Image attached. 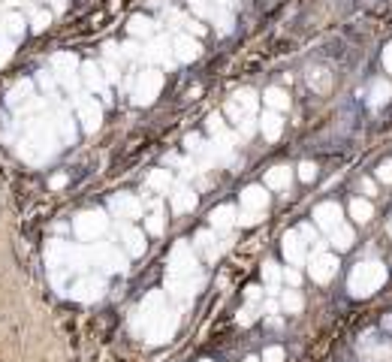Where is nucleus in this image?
I'll return each mask as SVG.
<instances>
[{"label": "nucleus", "instance_id": "obj_18", "mask_svg": "<svg viewBox=\"0 0 392 362\" xmlns=\"http://www.w3.org/2000/svg\"><path fill=\"white\" fill-rule=\"evenodd\" d=\"M172 49H175V58L178 60H193V58H199V43L193 40V36H187V34H181L175 36V43H172Z\"/></svg>", "mask_w": 392, "mask_h": 362}, {"label": "nucleus", "instance_id": "obj_15", "mask_svg": "<svg viewBox=\"0 0 392 362\" xmlns=\"http://www.w3.org/2000/svg\"><path fill=\"white\" fill-rule=\"evenodd\" d=\"M269 208V193L266 187H245L241 191V211H247V215H262V211Z\"/></svg>", "mask_w": 392, "mask_h": 362}, {"label": "nucleus", "instance_id": "obj_28", "mask_svg": "<svg viewBox=\"0 0 392 362\" xmlns=\"http://www.w3.org/2000/svg\"><path fill=\"white\" fill-rule=\"evenodd\" d=\"M127 30H130L133 36H151V34H154V21H151L148 15H133Z\"/></svg>", "mask_w": 392, "mask_h": 362}, {"label": "nucleus", "instance_id": "obj_45", "mask_svg": "<svg viewBox=\"0 0 392 362\" xmlns=\"http://www.w3.org/2000/svg\"><path fill=\"white\" fill-rule=\"evenodd\" d=\"M284 281L296 287V284H299V272H296V269H286V272H284Z\"/></svg>", "mask_w": 392, "mask_h": 362}, {"label": "nucleus", "instance_id": "obj_7", "mask_svg": "<svg viewBox=\"0 0 392 362\" xmlns=\"http://www.w3.org/2000/svg\"><path fill=\"white\" fill-rule=\"evenodd\" d=\"M160 88H163V75L157 70H145L133 88V100L139 106H151L157 100V94H160Z\"/></svg>", "mask_w": 392, "mask_h": 362}, {"label": "nucleus", "instance_id": "obj_5", "mask_svg": "<svg viewBox=\"0 0 392 362\" xmlns=\"http://www.w3.org/2000/svg\"><path fill=\"white\" fill-rule=\"evenodd\" d=\"M254 112H256V94L254 90H238L236 97L226 106V115L232 118V124L238 127L241 136H251L254 133Z\"/></svg>", "mask_w": 392, "mask_h": 362}, {"label": "nucleus", "instance_id": "obj_1", "mask_svg": "<svg viewBox=\"0 0 392 362\" xmlns=\"http://www.w3.org/2000/svg\"><path fill=\"white\" fill-rule=\"evenodd\" d=\"M178 314L163 305V293H148L145 302L133 317V329L145 338L148 344H163L175 335Z\"/></svg>", "mask_w": 392, "mask_h": 362}, {"label": "nucleus", "instance_id": "obj_32", "mask_svg": "<svg viewBox=\"0 0 392 362\" xmlns=\"http://www.w3.org/2000/svg\"><path fill=\"white\" fill-rule=\"evenodd\" d=\"M308 82H311V88L314 90H326L329 88V70H323V67H314L311 73H308Z\"/></svg>", "mask_w": 392, "mask_h": 362}, {"label": "nucleus", "instance_id": "obj_19", "mask_svg": "<svg viewBox=\"0 0 392 362\" xmlns=\"http://www.w3.org/2000/svg\"><path fill=\"white\" fill-rule=\"evenodd\" d=\"M142 55H145V60H160V64H169V55H172L169 40H166V36H160V40L148 43L145 49H142Z\"/></svg>", "mask_w": 392, "mask_h": 362}, {"label": "nucleus", "instance_id": "obj_44", "mask_svg": "<svg viewBox=\"0 0 392 362\" xmlns=\"http://www.w3.org/2000/svg\"><path fill=\"white\" fill-rule=\"evenodd\" d=\"M45 25H49V12H36L34 15V30H42Z\"/></svg>", "mask_w": 392, "mask_h": 362}, {"label": "nucleus", "instance_id": "obj_46", "mask_svg": "<svg viewBox=\"0 0 392 362\" xmlns=\"http://www.w3.org/2000/svg\"><path fill=\"white\" fill-rule=\"evenodd\" d=\"M251 320H254V311H251V308H245V311L238 314V323H245V326H247Z\"/></svg>", "mask_w": 392, "mask_h": 362}, {"label": "nucleus", "instance_id": "obj_12", "mask_svg": "<svg viewBox=\"0 0 392 362\" xmlns=\"http://www.w3.org/2000/svg\"><path fill=\"white\" fill-rule=\"evenodd\" d=\"M103 290H106L103 278L88 275V278H82V281H75L70 293H73V299H79V302H94V299L103 296Z\"/></svg>", "mask_w": 392, "mask_h": 362}, {"label": "nucleus", "instance_id": "obj_22", "mask_svg": "<svg viewBox=\"0 0 392 362\" xmlns=\"http://www.w3.org/2000/svg\"><path fill=\"white\" fill-rule=\"evenodd\" d=\"M260 130L266 139H278L284 130V121H281V112H266V115L260 118Z\"/></svg>", "mask_w": 392, "mask_h": 362}, {"label": "nucleus", "instance_id": "obj_8", "mask_svg": "<svg viewBox=\"0 0 392 362\" xmlns=\"http://www.w3.org/2000/svg\"><path fill=\"white\" fill-rule=\"evenodd\" d=\"M308 272H311V278L317 284H326L338 272V256L329 254V251H314L308 256Z\"/></svg>", "mask_w": 392, "mask_h": 362}, {"label": "nucleus", "instance_id": "obj_35", "mask_svg": "<svg viewBox=\"0 0 392 362\" xmlns=\"http://www.w3.org/2000/svg\"><path fill=\"white\" fill-rule=\"evenodd\" d=\"M281 305H284V311L296 314V311H302V296H299L296 290H286L284 296H281Z\"/></svg>", "mask_w": 392, "mask_h": 362}, {"label": "nucleus", "instance_id": "obj_37", "mask_svg": "<svg viewBox=\"0 0 392 362\" xmlns=\"http://www.w3.org/2000/svg\"><path fill=\"white\" fill-rule=\"evenodd\" d=\"M262 278H266V284L269 287H278V284H281V269H278L275 266V263H266V266H262Z\"/></svg>", "mask_w": 392, "mask_h": 362}, {"label": "nucleus", "instance_id": "obj_31", "mask_svg": "<svg viewBox=\"0 0 392 362\" xmlns=\"http://www.w3.org/2000/svg\"><path fill=\"white\" fill-rule=\"evenodd\" d=\"M392 100V85L389 82H374L371 85V106L377 109V106H387Z\"/></svg>", "mask_w": 392, "mask_h": 362}, {"label": "nucleus", "instance_id": "obj_39", "mask_svg": "<svg viewBox=\"0 0 392 362\" xmlns=\"http://www.w3.org/2000/svg\"><path fill=\"white\" fill-rule=\"evenodd\" d=\"M10 55H12V40L6 34H0V64H6Z\"/></svg>", "mask_w": 392, "mask_h": 362}, {"label": "nucleus", "instance_id": "obj_10", "mask_svg": "<svg viewBox=\"0 0 392 362\" xmlns=\"http://www.w3.org/2000/svg\"><path fill=\"white\" fill-rule=\"evenodd\" d=\"M284 256H286V263H293V266H302V263L308 260V239L302 236L299 230H290L284 236Z\"/></svg>", "mask_w": 392, "mask_h": 362}, {"label": "nucleus", "instance_id": "obj_41", "mask_svg": "<svg viewBox=\"0 0 392 362\" xmlns=\"http://www.w3.org/2000/svg\"><path fill=\"white\" fill-rule=\"evenodd\" d=\"M299 178H302V181H314V178H317V166L305 160V163L299 166Z\"/></svg>", "mask_w": 392, "mask_h": 362}, {"label": "nucleus", "instance_id": "obj_13", "mask_svg": "<svg viewBox=\"0 0 392 362\" xmlns=\"http://www.w3.org/2000/svg\"><path fill=\"white\" fill-rule=\"evenodd\" d=\"M51 67H55V75L70 90L79 85V75H75V70H79V60H75L73 55H55V58H51Z\"/></svg>", "mask_w": 392, "mask_h": 362}, {"label": "nucleus", "instance_id": "obj_51", "mask_svg": "<svg viewBox=\"0 0 392 362\" xmlns=\"http://www.w3.org/2000/svg\"><path fill=\"white\" fill-rule=\"evenodd\" d=\"M245 362H260V359H254V357H251V359H245Z\"/></svg>", "mask_w": 392, "mask_h": 362}, {"label": "nucleus", "instance_id": "obj_2", "mask_svg": "<svg viewBox=\"0 0 392 362\" xmlns=\"http://www.w3.org/2000/svg\"><path fill=\"white\" fill-rule=\"evenodd\" d=\"M51 118H36L27 124V136L21 139V157L30 163H42L55 154V124H49Z\"/></svg>", "mask_w": 392, "mask_h": 362}, {"label": "nucleus", "instance_id": "obj_24", "mask_svg": "<svg viewBox=\"0 0 392 362\" xmlns=\"http://www.w3.org/2000/svg\"><path fill=\"white\" fill-rule=\"evenodd\" d=\"M215 241H217V239L211 236V232H199V236H196V241H193V248L206 254V260H217V256H221V248H217Z\"/></svg>", "mask_w": 392, "mask_h": 362}, {"label": "nucleus", "instance_id": "obj_36", "mask_svg": "<svg viewBox=\"0 0 392 362\" xmlns=\"http://www.w3.org/2000/svg\"><path fill=\"white\" fill-rule=\"evenodd\" d=\"M184 148L187 151H191V154L193 157H199V160H202V157H206V145H202V139H199V136H196V133H191V136H187V139H184Z\"/></svg>", "mask_w": 392, "mask_h": 362}, {"label": "nucleus", "instance_id": "obj_26", "mask_svg": "<svg viewBox=\"0 0 392 362\" xmlns=\"http://www.w3.org/2000/svg\"><path fill=\"white\" fill-rule=\"evenodd\" d=\"M329 245L335 248V251H347V248L353 245V230H350L347 224H344V226H338L335 232H329Z\"/></svg>", "mask_w": 392, "mask_h": 362}, {"label": "nucleus", "instance_id": "obj_17", "mask_svg": "<svg viewBox=\"0 0 392 362\" xmlns=\"http://www.w3.org/2000/svg\"><path fill=\"white\" fill-rule=\"evenodd\" d=\"M121 241H124V248H127V254L130 256L145 254V232L133 230V226H121Z\"/></svg>", "mask_w": 392, "mask_h": 362}, {"label": "nucleus", "instance_id": "obj_21", "mask_svg": "<svg viewBox=\"0 0 392 362\" xmlns=\"http://www.w3.org/2000/svg\"><path fill=\"white\" fill-rule=\"evenodd\" d=\"M82 79L90 90H103L106 94V75H103V67L100 64H85L82 67Z\"/></svg>", "mask_w": 392, "mask_h": 362}, {"label": "nucleus", "instance_id": "obj_4", "mask_svg": "<svg viewBox=\"0 0 392 362\" xmlns=\"http://www.w3.org/2000/svg\"><path fill=\"white\" fill-rule=\"evenodd\" d=\"M166 281H196V284H202V275H199V269H196L193 248L187 245V241H178V245L172 248Z\"/></svg>", "mask_w": 392, "mask_h": 362}, {"label": "nucleus", "instance_id": "obj_38", "mask_svg": "<svg viewBox=\"0 0 392 362\" xmlns=\"http://www.w3.org/2000/svg\"><path fill=\"white\" fill-rule=\"evenodd\" d=\"M148 232H154V236H160L163 232V211L160 208H154L148 215Z\"/></svg>", "mask_w": 392, "mask_h": 362}, {"label": "nucleus", "instance_id": "obj_6", "mask_svg": "<svg viewBox=\"0 0 392 362\" xmlns=\"http://www.w3.org/2000/svg\"><path fill=\"white\" fill-rule=\"evenodd\" d=\"M106 226H109V221H106L103 211H82L73 221V232H75V239H82V241H94L97 236L106 232Z\"/></svg>", "mask_w": 392, "mask_h": 362}, {"label": "nucleus", "instance_id": "obj_16", "mask_svg": "<svg viewBox=\"0 0 392 362\" xmlns=\"http://www.w3.org/2000/svg\"><path fill=\"white\" fill-rule=\"evenodd\" d=\"M112 211H115L118 217H127V221H136V217L142 215V202L136 200L130 193H121L112 200Z\"/></svg>", "mask_w": 392, "mask_h": 362}, {"label": "nucleus", "instance_id": "obj_33", "mask_svg": "<svg viewBox=\"0 0 392 362\" xmlns=\"http://www.w3.org/2000/svg\"><path fill=\"white\" fill-rule=\"evenodd\" d=\"M30 82H19L12 90H10V106H21V103H27L30 100Z\"/></svg>", "mask_w": 392, "mask_h": 362}, {"label": "nucleus", "instance_id": "obj_50", "mask_svg": "<svg viewBox=\"0 0 392 362\" xmlns=\"http://www.w3.org/2000/svg\"><path fill=\"white\" fill-rule=\"evenodd\" d=\"M362 191H365V193H374V184L365 178V181H362Z\"/></svg>", "mask_w": 392, "mask_h": 362}, {"label": "nucleus", "instance_id": "obj_52", "mask_svg": "<svg viewBox=\"0 0 392 362\" xmlns=\"http://www.w3.org/2000/svg\"><path fill=\"white\" fill-rule=\"evenodd\" d=\"M202 362H211V359H202Z\"/></svg>", "mask_w": 392, "mask_h": 362}, {"label": "nucleus", "instance_id": "obj_20", "mask_svg": "<svg viewBox=\"0 0 392 362\" xmlns=\"http://www.w3.org/2000/svg\"><path fill=\"white\" fill-rule=\"evenodd\" d=\"M290 166H275V169L266 172V187L269 191H286L290 187Z\"/></svg>", "mask_w": 392, "mask_h": 362}, {"label": "nucleus", "instance_id": "obj_23", "mask_svg": "<svg viewBox=\"0 0 392 362\" xmlns=\"http://www.w3.org/2000/svg\"><path fill=\"white\" fill-rule=\"evenodd\" d=\"M232 224H236V208L232 206H221L211 211V226H215L217 232H226Z\"/></svg>", "mask_w": 392, "mask_h": 362}, {"label": "nucleus", "instance_id": "obj_29", "mask_svg": "<svg viewBox=\"0 0 392 362\" xmlns=\"http://www.w3.org/2000/svg\"><path fill=\"white\" fill-rule=\"evenodd\" d=\"M266 106H271V112H284V109H290V97H286V90H281V88H269Z\"/></svg>", "mask_w": 392, "mask_h": 362}, {"label": "nucleus", "instance_id": "obj_9", "mask_svg": "<svg viewBox=\"0 0 392 362\" xmlns=\"http://www.w3.org/2000/svg\"><path fill=\"white\" fill-rule=\"evenodd\" d=\"M314 224L320 226V230L326 232H335L338 226H344V211L338 202H320V206L314 208Z\"/></svg>", "mask_w": 392, "mask_h": 362}, {"label": "nucleus", "instance_id": "obj_48", "mask_svg": "<svg viewBox=\"0 0 392 362\" xmlns=\"http://www.w3.org/2000/svg\"><path fill=\"white\" fill-rule=\"evenodd\" d=\"M247 299H251V302L260 299V287H247Z\"/></svg>", "mask_w": 392, "mask_h": 362}, {"label": "nucleus", "instance_id": "obj_11", "mask_svg": "<svg viewBox=\"0 0 392 362\" xmlns=\"http://www.w3.org/2000/svg\"><path fill=\"white\" fill-rule=\"evenodd\" d=\"M75 112H79V121L85 124V130L88 133H94L97 127H100V121H103V112H100V106H97V100H90V97H75Z\"/></svg>", "mask_w": 392, "mask_h": 362}, {"label": "nucleus", "instance_id": "obj_25", "mask_svg": "<svg viewBox=\"0 0 392 362\" xmlns=\"http://www.w3.org/2000/svg\"><path fill=\"white\" fill-rule=\"evenodd\" d=\"M172 208L175 211H193L196 208V193L191 187H178L175 193H172Z\"/></svg>", "mask_w": 392, "mask_h": 362}, {"label": "nucleus", "instance_id": "obj_3", "mask_svg": "<svg viewBox=\"0 0 392 362\" xmlns=\"http://www.w3.org/2000/svg\"><path fill=\"white\" fill-rule=\"evenodd\" d=\"M383 284H387V266L377 260H365V263H359V266H353L347 290L356 299H368V296H374Z\"/></svg>", "mask_w": 392, "mask_h": 362}, {"label": "nucleus", "instance_id": "obj_30", "mask_svg": "<svg viewBox=\"0 0 392 362\" xmlns=\"http://www.w3.org/2000/svg\"><path fill=\"white\" fill-rule=\"evenodd\" d=\"M21 30H25V19H21V15H3V19H0V34H6V36H19Z\"/></svg>", "mask_w": 392, "mask_h": 362}, {"label": "nucleus", "instance_id": "obj_34", "mask_svg": "<svg viewBox=\"0 0 392 362\" xmlns=\"http://www.w3.org/2000/svg\"><path fill=\"white\" fill-rule=\"evenodd\" d=\"M169 172H166V169H154V172H151V176H148V187H151V191H169Z\"/></svg>", "mask_w": 392, "mask_h": 362}, {"label": "nucleus", "instance_id": "obj_43", "mask_svg": "<svg viewBox=\"0 0 392 362\" xmlns=\"http://www.w3.org/2000/svg\"><path fill=\"white\" fill-rule=\"evenodd\" d=\"M262 362H284V350L281 347H269V350L262 353Z\"/></svg>", "mask_w": 392, "mask_h": 362}, {"label": "nucleus", "instance_id": "obj_14", "mask_svg": "<svg viewBox=\"0 0 392 362\" xmlns=\"http://www.w3.org/2000/svg\"><path fill=\"white\" fill-rule=\"evenodd\" d=\"M90 260H94L97 266H103L106 272H124L127 269L124 256H121L115 248H109V245H97L94 251H90Z\"/></svg>", "mask_w": 392, "mask_h": 362}, {"label": "nucleus", "instance_id": "obj_47", "mask_svg": "<svg viewBox=\"0 0 392 362\" xmlns=\"http://www.w3.org/2000/svg\"><path fill=\"white\" fill-rule=\"evenodd\" d=\"M383 64H387V70L392 73V45H387V51H383Z\"/></svg>", "mask_w": 392, "mask_h": 362}, {"label": "nucleus", "instance_id": "obj_40", "mask_svg": "<svg viewBox=\"0 0 392 362\" xmlns=\"http://www.w3.org/2000/svg\"><path fill=\"white\" fill-rule=\"evenodd\" d=\"M208 130H211V133H215V136H221V133H226V124H223V118H221V115H217V112H215V115H208Z\"/></svg>", "mask_w": 392, "mask_h": 362}, {"label": "nucleus", "instance_id": "obj_42", "mask_svg": "<svg viewBox=\"0 0 392 362\" xmlns=\"http://www.w3.org/2000/svg\"><path fill=\"white\" fill-rule=\"evenodd\" d=\"M377 178L389 184V181H392V160H383L380 166H377Z\"/></svg>", "mask_w": 392, "mask_h": 362}, {"label": "nucleus", "instance_id": "obj_27", "mask_svg": "<svg viewBox=\"0 0 392 362\" xmlns=\"http://www.w3.org/2000/svg\"><path fill=\"white\" fill-rule=\"evenodd\" d=\"M350 217L356 224H368L374 217V208H371V202L368 200H353L350 202Z\"/></svg>", "mask_w": 392, "mask_h": 362}, {"label": "nucleus", "instance_id": "obj_49", "mask_svg": "<svg viewBox=\"0 0 392 362\" xmlns=\"http://www.w3.org/2000/svg\"><path fill=\"white\" fill-rule=\"evenodd\" d=\"M66 184V176H55L51 178V187H64Z\"/></svg>", "mask_w": 392, "mask_h": 362}]
</instances>
